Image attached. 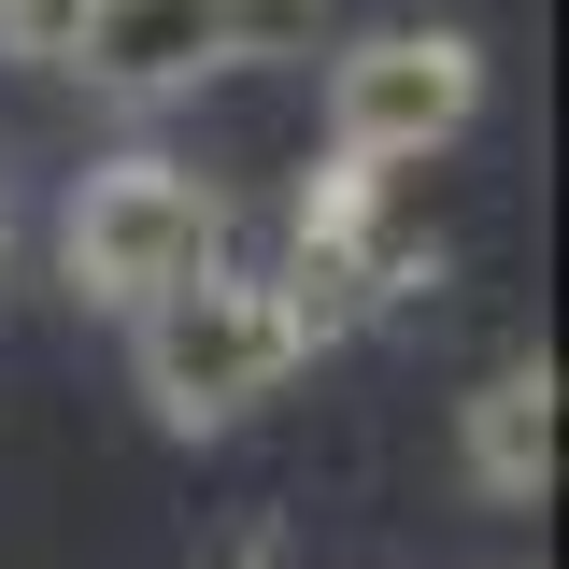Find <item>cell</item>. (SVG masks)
<instances>
[{"label":"cell","mask_w":569,"mask_h":569,"mask_svg":"<svg viewBox=\"0 0 569 569\" xmlns=\"http://www.w3.org/2000/svg\"><path fill=\"white\" fill-rule=\"evenodd\" d=\"M58 257L86 299H157V284H186L228 257V200H213L186 157H100L86 186H71V228Z\"/></svg>","instance_id":"obj_3"},{"label":"cell","mask_w":569,"mask_h":569,"mask_svg":"<svg viewBox=\"0 0 569 569\" xmlns=\"http://www.w3.org/2000/svg\"><path fill=\"white\" fill-rule=\"evenodd\" d=\"M71 29H86V0H0V58L29 71H71Z\"/></svg>","instance_id":"obj_7"},{"label":"cell","mask_w":569,"mask_h":569,"mask_svg":"<svg viewBox=\"0 0 569 569\" xmlns=\"http://www.w3.org/2000/svg\"><path fill=\"white\" fill-rule=\"evenodd\" d=\"M313 29H328V0H86L71 71L114 100H171L242 58H313Z\"/></svg>","instance_id":"obj_4"},{"label":"cell","mask_w":569,"mask_h":569,"mask_svg":"<svg viewBox=\"0 0 569 569\" xmlns=\"http://www.w3.org/2000/svg\"><path fill=\"white\" fill-rule=\"evenodd\" d=\"M399 186H413L399 157H342V142H328V171L299 186V257L271 271L284 313H299V342H356L385 299H413V284H427L441 242H427V213L399 200Z\"/></svg>","instance_id":"obj_2"},{"label":"cell","mask_w":569,"mask_h":569,"mask_svg":"<svg viewBox=\"0 0 569 569\" xmlns=\"http://www.w3.org/2000/svg\"><path fill=\"white\" fill-rule=\"evenodd\" d=\"M142 313V342H129V370H142V399H157V427H242L257 399H284V370H299V313H284V284H257V271H186V284H157V299H129Z\"/></svg>","instance_id":"obj_1"},{"label":"cell","mask_w":569,"mask_h":569,"mask_svg":"<svg viewBox=\"0 0 569 569\" xmlns=\"http://www.w3.org/2000/svg\"><path fill=\"white\" fill-rule=\"evenodd\" d=\"M0 271H14V213H0Z\"/></svg>","instance_id":"obj_8"},{"label":"cell","mask_w":569,"mask_h":569,"mask_svg":"<svg viewBox=\"0 0 569 569\" xmlns=\"http://www.w3.org/2000/svg\"><path fill=\"white\" fill-rule=\"evenodd\" d=\"M456 470L485 498H541L556 485V370L541 356H512V370H485L456 399Z\"/></svg>","instance_id":"obj_6"},{"label":"cell","mask_w":569,"mask_h":569,"mask_svg":"<svg viewBox=\"0 0 569 569\" xmlns=\"http://www.w3.org/2000/svg\"><path fill=\"white\" fill-rule=\"evenodd\" d=\"M242 569H257V556H242Z\"/></svg>","instance_id":"obj_9"},{"label":"cell","mask_w":569,"mask_h":569,"mask_svg":"<svg viewBox=\"0 0 569 569\" xmlns=\"http://www.w3.org/2000/svg\"><path fill=\"white\" fill-rule=\"evenodd\" d=\"M470 114H485L470 29H356L342 58H328V142H342V157H399V171H427Z\"/></svg>","instance_id":"obj_5"}]
</instances>
